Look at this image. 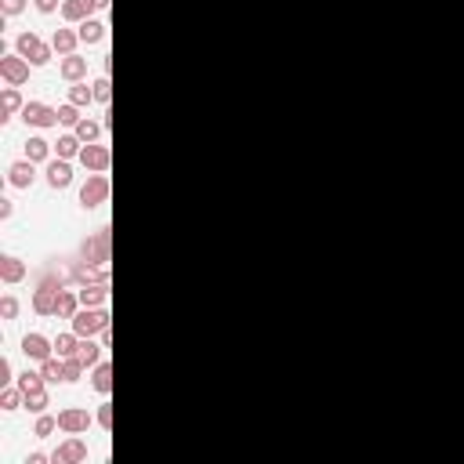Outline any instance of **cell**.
Masks as SVG:
<instances>
[{"label": "cell", "instance_id": "cell-29", "mask_svg": "<svg viewBox=\"0 0 464 464\" xmlns=\"http://www.w3.org/2000/svg\"><path fill=\"white\" fill-rule=\"evenodd\" d=\"M22 94L19 91H15V87H8L4 91V117H0V120H8V117H15V113H22Z\"/></svg>", "mask_w": 464, "mask_h": 464}, {"label": "cell", "instance_id": "cell-19", "mask_svg": "<svg viewBox=\"0 0 464 464\" xmlns=\"http://www.w3.org/2000/svg\"><path fill=\"white\" fill-rule=\"evenodd\" d=\"M76 348H80V334H76V330L58 334V338H55V356H62V359H73Z\"/></svg>", "mask_w": 464, "mask_h": 464}, {"label": "cell", "instance_id": "cell-7", "mask_svg": "<svg viewBox=\"0 0 464 464\" xmlns=\"http://www.w3.org/2000/svg\"><path fill=\"white\" fill-rule=\"evenodd\" d=\"M109 160H113V153H109V146H98V141H91V146H84V149H80V164H84L87 171H98V174H105Z\"/></svg>", "mask_w": 464, "mask_h": 464}, {"label": "cell", "instance_id": "cell-1", "mask_svg": "<svg viewBox=\"0 0 464 464\" xmlns=\"http://www.w3.org/2000/svg\"><path fill=\"white\" fill-rule=\"evenodd\" d=\"M15 51H19L29 66H47L51 62V55H55V47L51 44H44L37 33H22L19 40H15Z\"/></svg>", "mask_w": 464, "mask_h": 464}, {"label": "cell", "instance_id": "cell-17", "mask_svg": "<svg viewBox=\"0 0 464 464\" xmlns=\"http://www.w3.org/2000/svg\"><path fill=\"white\" fill-rule=\"evenodd\" d=\"M80 309H84V301H80V291H66V286H62L55 316H58V319H73V316H76Z\"/></svg>", "mask_w": 464, "mask_h": 464}, {"label": "cell", "instance_id": "cell-9", "mask_svg": "<svg viewBox=\"0 0 464 464\" xmlns=\"http://www.w3.org/2000/svg\"><path fill=\"white\" fill-rule=\"evenodd\" d=\"M84 457H87V442H84V439H76V436H73V439H66V442H62L58 450L51 454V461H55V464H80Z\"/></svg>", "mask_w": 464, "mask_h": 464}, {"label": "cell", "instance_id": "cell-16", "mask_svg": "<svg viewBox=\"0 0 464 464\" xmlns=\"http://www.w3.org/2000/svg\"><path fill=\"white\" fill-rule=\"evenodd\" d=\"M80 301H84V309H105L109 286H105V283H84V291H80Z\"/></svg>", "mask_w": 464, "mask_h": 464}, {"label": "cell", "instance_id": "cell-11", "mask_svg": "<svg viewBox=\"0 0 464 464\" xmlns=\"http://www.w3.org/2000/svg\"><path fill=\"white\" fill-rule=\"evenodd\" d=\"M73 182V167H69V160H47V185L51 189H69Z\"/></svg>", "mask_w": 464, "mask_h": 464}, {"label": "cell", "instance_id": "cell-40", "mask_svg": "<svg viewBox=\"0 0 464 464\" xmlns=\"http://www.w3.org/2000/svg\"><path fill=\"white\" fill-rule=\"evenodd\" d=\"M8 381H11V363L0 359V385H8Z\"/></svg>", "mask_w": 464, "mask_h": 464}, {"label": "cell", "instance_id": "cell-41", "mask_svg": "<svg viewBox=\"0 0 464 464\" xmlns=\"http://www.w3.org/2000/svg\"><path fill=\"white\" fill-rule=\"evenodd\" d=\"M11 211H15V203L11 200H0V218H11Z\"/></svg>", "mask_w": 464, "mask_h": 464}, {"label": "cell", "instance_id": "cell-27", "mask_svg": "<svg viewBox=\"0 0 464 464\" xmlns=\"http://www.w3.org/2000/svg\"><path fill=\"white\" fill-rule=\"evenodd\" d=\"M73 131H76V138L84 141V146H91V141L102 135V123H94V120H80V123L73 127Z\"/></svg>", "mask_w": 464, "mask_h": 464}, {"label": "cell", "instance_id": "cell-37", "mask_svg": "<svg viewBox=\"0 0 464 464\" xmlns=\"http://www.w3.org/2000/svg\"><path fill=\"white\" fill-rule=\"evenodd\" d=\"M0 8H4V15H19L26 11V0H0Z\"/></svg>", "mask_w": 464, "mask_h": 464}, {"label": "cell", "instance_id": "cell-5", "mask_svg": "<svg viewBox=\"0 0 464 464\" xmlns=\"http://www.w3.org/2000/svg\"><path fill=\"white\" fill-rule=\"evenodd\" d=\"M22 120L29 127H55L58 123V109L55 105H44V102H26L22 105Z\"/></svg>", "mask_w": 464, "mask_h": 464}, {"label": "cell", "instance_id": "cell-42", "mask_svg": "<svg viewBox=\"0 0 464 464\" xmlns=\"http://www.w3.org/2000/svg\"><path fill=\"white\" fill-rule=\"evenodd\" d=\"M94 8H98V11H102V8H109V0H94Z\"/></svg>", "mask_w": 464, "mask_h": 464}, {"label": "cell", "instance_id": "cell-14", "mask_svg": "<svg viewBox=\"0 0 464 464\" xmlns=\"http://www.w3.org/2000/svg\"><path fill=\"white\" fill-rule=\"evenodd\" d=\"M94 11V0H62V19L66 22H87Z\"/></svg>", "mask_w": 464, "mask_h": 464}, {"label": "cell", "instance_id": "cell-35", "mask_svg": "<svg viewBox=\"0 0 464 464\" xmlns=\"http://www.w3.org/2000/svg\"><path fill=\"white\" fill-rule=\"evenodd\" d=\"M80 374H84V363H80L76 356L66 359V381H80Z\"/></svg>", "mask_w": 464, "mask_h": 464}, {"label": "cell", "instance_id": "cell-22", "mask_svg": "<svg viewBox=\"0 0 464 464\" xmlns=\"http://www.w3.org/2000/svg\"><path fill=\"white\" fill-rule=\"evenodd\" d=\"M15 385L22 388V395H29V392H40L44 385H47V377L40 374V370H26V374H19V381Z\"/></svg>", "mask_w": 464, "mask_h": 464}, {"label": "cell", "instance_id": "cell-12", "mask_svg": "<svg viewBox=\"0 0 464 464\" xmlns=\"http://www.w3.org/2000/svg\"><path fill=\"white\" fill-rule=\"evenodd\" d=\"M8 178H11L15 189H29L37 182V164H33V160H19V164L8 167Z\"/></svg>", "mask_w": 464, "mask_h": 464}, {"label": "cell", "instance_id": "cell-28", "mask_svg": "<svg viewBox=\"0 0 464 464\" xmlns=\"http://www.w3.org/2000/svg\"><path fill=\"white\" fill-rule=\"evenodd\" d=\"M19 406H26V395H22V388L15 385V388H4V395H0V410H19Z\"/></svg>", "mask_w": 464, "mask_h": 464}, {"label": "cell", "instance_id": "cell-2", "mask_svg": "<svg viewBox=\"0 0 464 464\" xmlns=\"http://www.w3.org/2000/svg\"><path fill=\"white\" fill-rule=\"evenodd\" d=\"M109 327V312L105 309H80L73 316V330L80 338H94V334H102Z\"/></svg>", "mask_w": 464, "mask_h": 464}, {"label": "cell", "instance_id": "cell-26", "mask_svg": "<svg viewBox=\"0 0 464 464\" xmlns=\"http://www.w3.org/2000/svg\"><path fill=\"white\" fill-rule=\"evenodd\" d=\"M91 385L98 388L102 395L113 392V366H109V363H98V370H94V381H91Z\"/></svg>", "mask_w": 464, "mask_h": 464}, {"label": "cell", "instance_id": "cell-34", "mask_svg": "<svg viewBox=\"0 0 464 464\" xmlns=\"http://www.w3.org/2000/svg\"><path fill=\"white\" fill-rule=\"evenodd\" d=\"M109 87H113V84H109V80L102 76V80H98V84H94V102H102V105H105V102H109V94H113V91H109Z\"/></svg>", "mask_w": 464, "mask_h": 464}, {"label": "cell", "instance_id": "cell-10", "mask_svg": "<svg viewBox=\"0 0 464 464\" xmlns=\"http://www.w3.org/2000/svg\"><path fill=\"white\" fill-rule=\"evenodd\" d=\"M91 418H87V410H80V406H69V410H62L58 413V428L62 431H69V436H80V431H87Z\"/></svg>", "mask_w": 464, "mask_h": 464}, {"label": "cell", "instance_id": "cell-8", "mask_svg": "<svg viewBox=\"0 0 464 464\" xmlns=\"http://www.w3.org/2000/svg\"><path fill=\"white\" fill-rule=\"evenodd\" d=\"M22 352L33 363H44V359L55 356V341H47L44 334H26V338H22Z\"/></svg>", "mask_w": 464, "mask_h": 464}, {"label": "cell", "instance_id": "cell-13", "mask_svg": "<svg viewBox=\"0 0 464 464\" xmlns=\"http://www.w3.org/2000/svg\"><path fill=\"white\" fill-rule=\"evenodd\" d=\"M26 276H29L26 261H19L15 254H4V258H0V280H4L8 286H11V283H22Z\"/></svg>", "mask_w": 464, "mask_h": 464}, {"label": "cell", "instance_id": "cell-21", "mask_svg": "<svg viewBox=\"0 0 464 464\" xmlns=\"http://www.w3.org/2000/svg\"><path fill=\"white\" fill-rule=\"evenodd\" d=\"M80 40L84 44H98L102 37H105V22H98V19H87V22H80Z\"/></svg>", "mask_w": 464, "mask_h": 464}, {"label": "cell", "instance_id": "cell-4", "mask_svg": "<svg viewBox=\"0 0 464 464\" xmlns=\"http://www.w3.org/2000/svg\"><path fill=\"white\" fill-rule=\"evenodd\" d=\"M105 200H109V178L94 171L91 178L80 185V203H84L87 211H91V207H98V203H105Z\"/></svg>", "mask_w": 464, "mask_h": 464}, {"label": "cell", "instance_id": "cell-20", "mask_svg": "<svg viewBox=\"0 0 464 464\" xmlns=\"http://www.w3.org/2000/svg\"><path fill=\"white\" fill-rule=\"evenodd\" d=\"M102 348H105V345H94L91 338H80V348H76V359H80V363H84V366H94V363H98V359H102Z\"/></svg>", "mask_w": 464, "mask_h": 464}, {"label": "cell", "instance_id": "cell-31", "mask_svg": "<svg viewBox=\"0 0 464 464\" xmlns=\"http://www.w3.org/2000/svg\"><path fill=\"white\" fill-rule=\"evenodd\" d=\"M80 120H84V117H80V105H73V102L69 105H58V123L62 127H76Z\"/></svg>", "mask_w": 464, "mask_h": 464}, {"label": "cell", "instance_id": "cell-30", "mask_svg": "<svg viewBox=\"0 0 464 464\" xmlns=\"http://www.w3.org/2000/svg\"><path fill=\"white\" fill-rule=\"evenodd\" d=\"M69 102H73V105H80V109H84V105H91V102H94V87H87V84H76V87L69 91Z\"/></svg>", "mask_w": 464, "mask_h": 464}, {"label": "cell", "instance_id": "cell-32", "mask_svg": "<svg viewBox=\"0 0 464 464\" xmlns=\"http://www.w3.org/2000/svg\"><path fill=\"white\" fill-rule=\"evenodd\" d=\"M47 403H51V399H47V388L29 392V395H26V410H33V413H44V410H47Z\"/></svg>", "mask_w": 464, "mask_h": 464}, {"label": "cell", "instance_id": "cell-39", "mask_svg": "<svg viewBox=\"0 0 464 464\" xmlns=\"http://www.w3.org/2000/svg\"><path fill=\"white\" fill-rule=\"evenodd\" d=\"M33 4H37V11H40V15H51V11H58V8H62L58 0H33Z\"/></svg>", "mask_w": 464, "mask_h": 464}, {"label": "cell", "instance_id": "cell-24", "mask_svg": "<svg viewBox=\"0 0 464 464\" xmlns=\"http://www.w3.org/2000/svg\"><path fill=\"white\" fill-rule=\"evenodd\" d=\"M40 374H44L47 381H66V359H62V356L44 359V363H40Z\"/></svg>", "mask_w": 464, "mask_h": 464}, {"label": "cell", "instance_id": "cell-25", "mask_svg": "<svg viewBox=\"0 0 464 464\" xmlns=\"http://www.w3.org/2000/svg\"><path fill=\"white\" fill-rule=\"evenodd\" d=\"M55 149H58V156H62V160H73V156H80L84 141H80V138H76V131H73V135H62Z\"/></svg>", "mask_w": 464, "mask_h": 464}, {"label": "cell", "instance_id": "cell-18", "mask_svg": "<svg viewBox=\"0 0 464 464\" xmlns=\"http://www.w3.org/2000/svg\"><path fill=\"white\" fill-rule=\"evenodd\" d=\"M76 44H80V33L76 29H55V37H51V47L66 58V55H73L76 51Z\"/></svg>", "mask_w": 464, "mask_h": 464}, {"label": "cell", "instance_id": "cell-33", "mask_svg": "<svg viewBox=\"0 0 464 464\" xmlns=\"http://www.w3.org/2000/svg\"><path fill=\"white\" fill-rule=\"evenodd\" d=\"M55 428H58V418H47V413H40V421H37V428H33V431H37L40 439H47Z\"/></svg>", "mask_w": 464, "mask_h": 464}, {"label": "cell", "instance_id": "cell-38", "mask_svg": "<svg viewBox=\"0 0 464 464\" xmlns=\"http://www.w3.org/2000/svg\"><path fill=\"white\" fill-rule=\"evenodd\" d=\"M98 424L102 428H113V406H109V403H102V410H98Z\"/></svg>", "mask_w": 464, "mask_h": 464}, {"label": "cell", "instance_id": "cell-36", "mask_svg": "<svg viewBox=\"0 0 464 464\" xmlns=\"http://www.w3.org/2000/svg\"><path fill=\"white\" fill-rule=\"evenodd\" d=\"M0 316H4V319H15V316H19V301H15V298H4V301H0Z\"/></svg>", "mask_w": 464, "mask_h": 464}, {"label": "cell", "instance_id": "cell-6", "mask_svg": "<svg viewBox=\"0 0 464 464\" xmlns=\"http://www.w3.org/2000/svg\"><path fill=\"white\" fill-rule=\"evenodd\" d=\"M0 76H4L11 87H19V84L29 80V62L22 55H4V58H0Z\"/></svg>", "mask_w": 464, "mask_h": 464}, {"label": "cell", "instance_id": "cell-3", "mask_svg": "<svg viewBox=\"0 0 464 464\" xmlns=\"http://www.w3.org/2000/svg\"><path fill=\"white\" fill-rule=\"evenodd\" d=\"M58 294H62V283L55 280H40L37 291H33V312L37 316H55L58 309Z\"/></svg>", "mask_w": 464, "mask_h": 464}, {"label": "cell", "instance_id": "cell-15", "mask_svg": "<svg viewBox=\"0 0 464 464\" xmlns=\"http://www.w3.org/2000/svg\"><path fill=\"white\" fill-rule=\"evenodd\" d=\"M62 80H69V84H80V80L87 76V58H80V55H66L62 58V66H58Z\"/></svg>", "mask_w": 464, "mask_h": 464}, {"label": "cell", "instance_id": "cell-23", "mask_svg": "<svg viewBox=\"0 0 464 464\" xmlns=\"http://www.w3.org/2000/svg\"><path fill=\"white\" fill-rule=\"evenodd\" d=\"M47 156H51V141H44V138H29V141H26V160L44 164Z\"/></svg>", "mask_w": 464, "mask_h": 464}]
</instances>
